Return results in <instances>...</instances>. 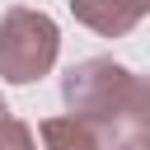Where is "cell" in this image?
<instances>
[{"label":"cell","instance_id":"3957f363","mask_svg":"<svg viewBox=\"0 0 150 150\" xmlns=\"http://www.w3.org/2000/svg\"><path fill=\"white\" fill-rule=\"evenodd\" d=\"M42 145L47 150H117V131L112 127H98V122H84V117H47L38 127Z\"/></svg>","mask_w":150,"mask_h":150},{"label":"cell","instance_id":"277c9868","mask_svg":"<svg viewBox=\"0 0 150 150\" xmlns=\"http://www.w3.org/2000/svg\"><path fill=\"white\" fill-rule=\"evenodd\" d=\"M70 9H75V19L89 23L94 33L122 38V33H131V28L150 14V0H70Z\"/></svg>","mask_w":150,"mask_h":150},{"label":"cell","instance_id":"52a82bcc","mask_svg":"<svg viewBox=\"0 0 150 150\" xmlns=\"http://www.w3.org/2000/svg\"><path fill=\"white\" fill-rule=\"evenodd\" d=\"M117 150H150V131H131L127 141H117Z\"/></svg>","mask_w":150,"mask_h":150},{"label":"cell","instance_id":"ba28073f","mask_svg":"<svg viewBox=\"0 0 150 150\" xmlns=\"http://www.w3.org/2000/svg\"><path fill=\"white\" fill-rule=\"evenodd\" d=\"M5 117H9V108H5V103H0V122H5Z\"/></svg>","mask_w":150,"mask_h":150},{"label":"cell","instance_id":"7a4b0ae2","mask_svg":"<svg viewBox=\"0 0 150 150\" xmlns=\"http://www.w3.org/2000/svg\"><path fill=\"white\" fill-rule=\"evenodd\" d=\"M56 47H61V33L42 9H23V5L5 9V19H0V75L9 84L42 80L56 66Z\"/></svg>","mask_w":150,"mask_h":150},{"label":"cell","instance_id":"8992f818","mask_svg":"<svg viewBox=\"0 0 150 150\" xmlns=\"http://www.w3.org/2000/svg\"><path fill=\"white\" fill-rule=\"evenodd\" d=\"M127 122H131L136 131L150 127V80H136V89H131V108H127Z\"/></svg>","mask_w":150,"mask_h":150},{"label":"cell","instance_id":"5b68a950","mask_svg":"<svg viewBox=\"0 0 150 150\" xmlns=\"http://www.w3.org/2000/svg\"><path fill=\"white\" fill-rule=\"evenodd\" d=\"M0 150H38V145H33V131H28L14 112L0 122Z\"/></svg>","mask_w":150,"mask_h":150},{"label":"cell","instance_id":"6da1fadb","mask_svg":"<svg viewBox=\"0 0 150 150\" xmlns=\"http://www.w3.org/2000/svg\"><path fill=\"white\" fill-rule=\"evenodd\" d=\"M131 89H136V75L127 66H117L112 56H89V61L70 66V75L61 80L66 112L84 117V122H98V127H112V131L127 122Z\"/></svg>","mask_w":150,"mask_h":150}]
</instances>
